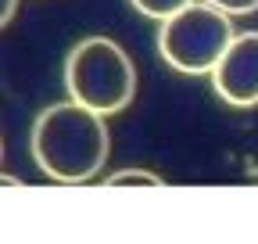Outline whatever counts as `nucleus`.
<instances>
[{
  "instance_id": "7ed1b4c3",
  "label": "nucleus",
  "mask_w": 258,
  "mask_h": 244,
  "mask_svg": "<svg viewBox=\"0 0 258 244\" xmlns=\"http://www.w3.org/2000/svg\"><path fill=\"white\" fill-rule=\"evenodd\" d=\"M233 36V15L208 0H194L158 22V54L183 76H212Z\"/></svg>"
},
{
  "instance_id": "f257e3e1",
  "label": "nucleus",
  "mask_w": 258,
  "mask_h": 244,
  "mask_svg": "<svg viewBox=\"0 0 258 244\" xmlns=\"http://www.w3.org/2000/svg\"><path fill=\"white\" fill-rule=\"evenodd\" d=\"M32 162L54 183H86L104 169L111 155L108 115L69 97L36 115L29 137Z\"/></svg>"
},
{
  "instance_id": "0eeeda50",
  "label": "nucleus",
  "mask_w": 258,
  "mask_h": 244,
  "mask_svg": "<svg viewBox=\"0 0 258 244\" xmlns=\"http://www.w3.org/2000/svg\"><path fill=\"white\" fill-rule=\"evenodd\" d=\"M208 4L222 8L226 15H233V18H244V15H254L258 11V0H208Z\"/></svg>"
},
{
  "instance_id": "39448f33",
  "label": "nucleus",
  "mask_w": 258,
  "mask_h": 244,
  "mask_svg": "<svg viewBox=\"0 0 258 244\" xmlns=\"http://www.w3.org/2000/svg\"><path fill=\"white\" fill-rule=\"evenodd\" d=\"M108 187H165V179H161L154 169H122V172H111Z\"/></svg>"
},
{
  "instance_id": "423d86ee",
  "label": "nucleus",
  "mask_w": 258,
  "mask_h": 244,
  "mask_svg": "<svg viewBox=\"0 0 258 244\" xmlns=\"http://www.w3.org/2000/svg\"><path fill=\"white\" fill-rule=\"evenodd\" d=\"M144 18H154V22H161V18H169V15H176L179 8H186V4H194V0H129Z\"/></svg>"
},
{
  "instance_id": "f03ea898",
  "label": "nucleus",
  "mask_w": 258,
  "mask_h": 244,
  "mask_svg": "<svg viewBox=\"0 0 258 244\" xmlns=\"http://www.w3.org/2000/svg\"><path fill=\"white\" fill-rule=\"evenodd\" d=\"M64 86L69 97L115 115L137 97V65L129 50L111 36H83L64 57Z\"/></svg>"
},
{
  "instance_id": "6e6552de",
  "label": "nucleus",
  "mask_w": 258,
  "mask_h": 244,
  "mask_svg": "<svg viewBox=\"0 0 258 244\" xmlns=\"http://www.w3.org/2000/svg\"><path fill=\"white\" fill-rule=\"evenodd\" d=\"M15 8H18V0H4V4H0V22H11Z\"/></svg>"
},
{
  "instance_id": "20e7f679",
  "label": "nucleus",
  "mask_w": 258,
  "mask_h": 244,
  "mask_svg": "<svg viewBox=\"0 0 258 244\" xmlns=\"http://www.w3.org/2000/svg\"><path fill=\"white\" fill-rule=\"evenodd\" d=\"M215 94L233 108H254L258 104V29L237 33L212 69Z\"/></svg>"
}]
</instances>
